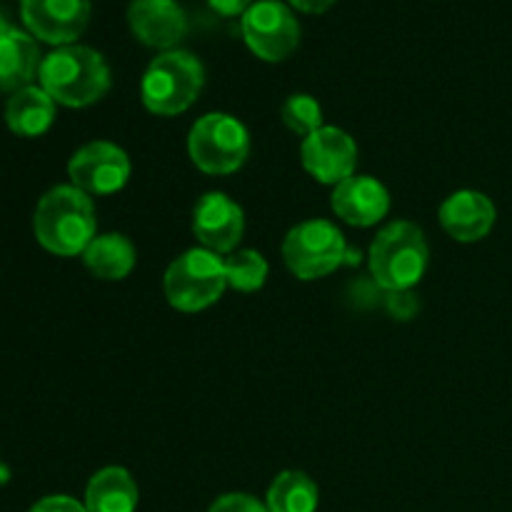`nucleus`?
<instances>
[{"instance_id": "4468645a", "label": "nucleus", "mask_w": 512, "mask_h": 512, "mask_svg": "<svg viewBox=\"0 0 512 512\" xmlns=\"http://www.w3.org/2000/svg\"><path fill=\"white\" fill-rule=\"evenodd\" d=\"M330 205H333V213L348 225L370 228L388 215L390 195L380 180L370 175H353L335 185Z\"/></svg>"}, {"instance_id": "a878e982", "label": "nucleus", "mask_w": 512, "mask_h": 512, "mask_svg": "<svg viewBox=\"0 0 512 512\" xmlns=\"http://www.w3.org/2000/svg\"><path fill=\"white\" fill-rule=\"evenodd\" d=\"M338 0H288V5L293 10H300V13H308V15H320V13H328Z\"/></svg>"}, {"instance_id": "2eb2a0df", "label": "nucleus", "mask_w": 512, "mask_h": 512, "mask_svg": "<svg viewBox=\"0 0 512 512\" xmlns=\"http://www.w3.org/2000/svg\"><path fill=\"white\" fill-rule=\"evenodd\" d=\"M495 205L478 190H458L440 205V225L458 243H478L493 230Z\"/></svg>"}, {"instance_id": "f257e3e1", "label": "nucleus", "mask_w": 512, "mask_h": 512, "mask_svg": "<svg viewBox=\"0 0 512 512\" xmlns=\"http://www.w3.org/2000/svg\"><path fill=\"white\" fill-rule=\"evenodd\" d=\"M35 238L48 253L73 258L95 240V208L88 193L75 185H58L40 198L33 218Z\"/></svg>"}, {"instance_id": "393cba45", "label": "nucleus", "mask_w": 512, "mask_h": 512, "mask_svg": "<svg viewBox=\"0 0 512 512\" xmlns=\"http://www.w3.org/2000/svg\"><path fill=\"white\" fill-rule=\"evenodd\" d=\"M208 5L223 18H238V15L243 18L253 0H208Z\"/></svg>"}, {"instance_id": "39448f33", "label": "nucleus", "mask_w": 512, "mask_h": 512, "mask_svg": "<svg viewBox=\"0 0 512 512\" xmlns=\"http://www.w3.org/2000/svg\"><path fill=\"white\" fill-rule=\"evenodd\" d=\"M165 298L180 313H198L218 303L228 288L225 260L205 248H193L165 270Z\"/></svg>"}, {"instance_id": "20e7f679", "label": "nucleus", "mask_w": 512, "mask_h": 512, "mask_svg": "<svg viewBox=\"0 0 512 512\" xmlns=\"http://www.w3.org/2000/svg\"><path fill=\"white\" fill-rule=\"evenodd\" d=\"M205 83L203 63L188 50H165L148 65L140 98L153 115H180L198 100Z\"/></svg>"}, {"instance_id": "b1692460", "label": "nucleus", "mask_w": 512, "mask_h": 512, "mask_svg": "<svg viewBox=\"0 0 512 512\" xmlns=\"http://www.w3.org/2000/svg\"><path fill=\"white\" fill-rule=\"evenodd\" d=\"M30 512H88V508L75 498H68V495H50V498L35 503Z\"/></svg>"}, {"instance_id": "5701e85b", "label": "nucleus", "mask_w": 512, "mask_h": 512, "mask_svg": "<svg viewBox=\"0 0 512 512\" xmlns=\"http://www.w3.org/2000/svg\"><path fill=\"white\" fill-rule=\"evenodd\" d=\"M208 512H270L268 505L260 503L258 498L245 493H228L220 495Z\"/></svg>"}, {"instance_id": "6ab92c4d", "label": "nucleus", "mask_w": 512, "mask_h": 512, "mask_svg": "<svg viewBox=\"0 0 512 512\" xmlns=\"http://www.w3.org/2000/svg\"><path fill=\"white\" fill-rule=\"evenodd\" d=\"M135 260L138 255H135L133 243L120 233L95 235V240L83 253L85 268L100 280L128 278L130 270L135 268Z\"/></svg>"}, {"instance_id": "f3484780", "label": "nucleus", "mask_w": 512, "mask_h": 512, "mask_svg": "<svg viewBox=\"0 0 512 512\" xmlns=\"http://www.w3.org/2000/svg\"><path fill=\"white\" fill-rule=\"evenodd\" d=\"M53 120L55 100L40 85L18 90L5 105V123L20 138H38L53 125Z\"/></svg>"}, {"instance_id": "412c9836", "label": "nucleus", "mask_w": 512, "mask_h": 512, "mask_svg": "<svg viewBox=\"0 0 512 512\" xmlns=\"http://www.w3.org/2000/svg\"><path fill=\"white\" fill-rule=\"evenodd\" d=\"M225 275L228 285L240 293H255L265 285L268 263L258 250H235L225 258Z\"/></svg>"}, {"instance_id": "dca6fc26", "label": "nucleus", "mask_w": 512, "mask_h": 512, "mask_svg": "<svg viewBox=\"0 0 512 512\" xmlns=\"http://www.w3.org/2000/svg\"><path fill=\"white\" fill-rule=\"evenodd\" d=\"M40 50L38 43L25 30L13 28L0 38V90L18 93L33 83L40 73Z\"/></svg>"}, {"instance_id": "9d476101", "label": "nucleus", "mask_w": 512, "mask_h": 512, "mask_svg": "<svg viewBox=\"0 0 512 512\" xmlns=\"http://www.w3.org/2000/svg\"><path fill=\"white\" fill-rule=\"evenodd\" d=\"M90 0H23L20 18L33 38L50 45H73L90 23Z\"/></svg>"}, {"instance_id": "aec40b11", "label": "nucleus", "mask_w": 512, "mask_h": 512, "mask_svg": "<svg viewBox=\"0 0 512 512\" xmlns=\"http://www.w3.org/2000/svg\"><path fill=\"white\" fill-rule=\"evenodd\" d=\"M320 503L318 485L300 470H285L273 480L268 490L270 512H315Z\"/></svg>"}, {"instance_id": "f03ea898", "label": "nucleus", "mask_w": 512, "mask_h": 512, "mask_svg": "<svg viewBox=\"0 0 512 512\" xmlns=\"http://www.w3.org/2000/svg\"><path fill=\"white\" fill-rule=\"evenodd\" d=\"M38 80L55 103L85 108L110 90V68L103 55L88 45H63L45 55Z\"/></svg>"}, {"instance_id": "7ed1b4c3", "label": "nucleus", "mask_w": 512, "mask_h": 512, "mask_svg": "<svg viewBox=\"0 0 512 512\" xmlns=\"http://www.w3.org/2000/svg\"><path fill=\"white\" fill-rule=\"evenodd\" d=\"M430 250L423 230L408 220L390 223L370 245V273L380 288L405 293L423 280Z\"/></svg>"}, {"instance_id": "423d86ee", "label": "nucleus", "mask_w": 512, "mask_h": 512, "mask_svg": "<svg viewBox=\"0 0 512 512\" xmlns=\"http://www.w3.org/2000/svg\"><path fill=\"white\" fill-rule=\"evenodd\" d=\"M190 160L208 175H230L248 160L250 135L238 118L208 113L190 128Z\"/></svg>"}, {"instance_id": "0eeeda50", "label": "nucleus", "mask_w": 512, "mask_h": 512, "mask_svg": "<svg viewBox=\"0 0 512 512\" xmlns=\"http://www.w3.org/2000/svg\"><path fill=\"white\" fill-rule=\"evenodd\" d=\"M348 258L343 233L328 220H305L295 225L283 240V260L300 280H318L330 275Z\"/></svg>"}, {"instance_id": "ddd939ff", "label": "nucleus", "mask_w": 512, "mask_h": 512, "mask_svg": "<svg viewBox=\"0 0 512 512\" xmlns=\"http://www.w3.org/2000/svg\"><path fill=\"white\" fill-rule=\"evenodd\" d=\"M128 25L138 43L165 53L185 38L188 15L178 0H130Z\"/></svg>"}, {"instance_id": "f8f14e48", "label": "nucleus", "mask_w": 512, "mask_h": 512, "mask_svg": "<svg viewBox=\"0 0 512 512\" xmlns=\"http://www.w3.org/2000/svg\"><path fill=\"white\" fill-rule=\"evenodd\" d=\"M245 230V215L225 193H208L193 210V233L205 250L230 255L238 248Z\"/></svg>"}, {"instance_id": "6e6552de", "label": "nucleus", "mask_w": 512, "mask_h": 512, "mask_svg": "<svg viewBox=\"0 0 512 512\" xmlns=\"http://www.w3.org/2000/svg\"><path fill=\"white\" fill-rule=\"evenodd\" d=\"M240 33L250 53L265 63L290 58L300 45V23L293 8L280 0H258L240 18Z\"/></svg>"}, {"instance_id": "1a4fd4ad", "label": "nucleus", "mask_w": 512, "mask_h": 512, "mask_svg": "<svg viewBox=\"0 0 512 512\" xmlns=\"http://www.w3.org/2000/svg\"><path fill=\"white\" fill-rule=\"evenodd\" d=\"M68 175L78 190L88 195H113L130 178V158L123 148L108 140L83 145L70 158Z\"/></svg>"}, {"instance_id": "a211bd4d", "label": "nucleus", "mask_w": 512, "mask_h": 512, "mask_svg": "<svg viewBox=\"0 0 512 512\" xmlns=\"http://www.w3.org/2000/svg\"><path fill=\"white\" fill-rule=\"evenodd\" d=\"M138 485L125 468H103L90 478L85 488L88 512H135L138 508Z\"/></svg>"}, {"instance_id": "9b49d317", "label": "nucleus", "mask_w": 512, "mask_h": 512, "mask_svg": "<svg viewBox=\"0 0 512 512\" xmlns=\"http://www.w3.org/2000/svg\"><path fill=\"white\" fill-rule=\"evenodd\" d=\"M305 170L313 175L318 183L340 185L343 180L353 178L355 165H358V145L345 130L323 125L313 135L303 140L300 148Z\"/></svg>"}, {"instance_id": "bb28decb", "label": "nucleus", "mask_w": 512, "mask_h": 512, "mask_svg": "<svg viewBox=\"0 0 512 512\" xmlns=\"http://www.w3.org/2000/svg\"><path fill=\"white\" fill-rule=\"evenodd\" d=\"M10 30H13V25H10L8 20H5L3 15H0V38H3L5 33H10Z\"/></svg>"}, {"instance_id": "4be33fe9", "label": "nucleus", "mask_w": 512, "mask_h": 512, "mask_svg": "<svg viewBox=\"0 0 512 512\" xmlns=\"http://www.w3.org/2000/svg\"><path fill=\"white\" fill-rule=\"evenodd\" d=\"M280 113H283V123L288 125L295 135H303V138H308L315 130L323 128V108H320V103L313 95H290L283 103V110H280Z\"/></svg>"}]
</instances>
